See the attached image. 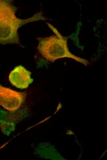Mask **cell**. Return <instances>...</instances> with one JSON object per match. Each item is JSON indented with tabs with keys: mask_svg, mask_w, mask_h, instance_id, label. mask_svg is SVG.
<instances>
[{
	"mask_svg": "<svg viewBox=\"0 0 107 160\" xmlns=\"http://www.w3.org/2000/svg\"><path fill=\"white\" fill-rule=\"evenodd\" d=\"M17 9L9 0H0V44H18L19 38L18 29L28 23L46 18L41 12L25 19L16 15Z\"/></svg>",
	"mask_w": 107,
	"mask_h": 160,
	"instance_id": "6da1fadb",
	"label": "cell"
},
{
	"mask_svg": "<svg viewBox=\"0 0 107 160\" xmlns=\"http://www.w3.org/2000/svg\"><path fill=\"white\" fill-rule=\"evenodd\" d=\"M46 23L55 35L38 38L39 43L37 49L42 56L51 62L60 58H68L87 66L89 62L87 60L76 56L69 51L67 37L62 36L52 25Z\"/></svg>",
	"mask_w": 107,
	"mask_h": 160,
	"instance_id": "7a4b0ae2",
	"label": "cell"
},
{
	"mask_svg": "<svg viewBox=\"0 0 107 160\" xmlns=\"http://www.w3.org/2000/svg\"><path fill=\"white\" fill-rule=\"evenodd\" d=\"M26 98V94L2 86L0 83V105L14 113L20 107Z\"/></svg>",
	"mask_w": 107,
	"mask_h": 160,
	"instance_id": "3957f363",
	"label": "cell"
},
{
	"mask_svg": "<svg viewBox=\"0 0 107 160\" xmlns=\"http://www.w3.org/2000/svg\"><path fill=\"white\" fill-rule=\"evenodd\" d=\"M31 73L22 65L15 67L10 72L9 79L15 87L21 89L27 88L33 82Z\"/></svg>",
	"mask_w": 107,
	"mask_h": 160,
	"instance_id": "277c9868",
	"label": "cell"
},
{
	"mask_svg": "<svg viewBox=\"0 0 107 160\" xmlns=\"http://www.w3.org/2000/svg\"><path fill=\"white\" fill-rule=\"evenodd\" d=\"M13 113L0 109V126L2 133L7 135L15 129L16 119Z\"/></svg>",
	"mask_w": 107,
	"mask_h": 160,
	"instance_id": "5b68a950",
	"label": "cell"
}]
</instances>
